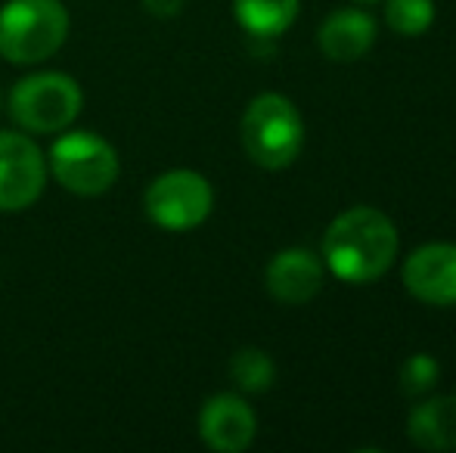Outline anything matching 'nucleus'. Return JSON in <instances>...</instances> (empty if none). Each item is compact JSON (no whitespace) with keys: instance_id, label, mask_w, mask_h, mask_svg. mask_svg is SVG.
Returning a JSON list of instances; mask_svg holds the SVG:
<instances>
[{"instance_id":"1","label":"nucleus","mask_w":456,"mask_h":453,"mask_svg":"<svg viewBox=\"0 0 456 453\" xmlns=\"http://www.w3.org/2000/svg\"><path fill=\"white\" fill-rule=\"evenodd\" d=\"M397 227L385 212L370 206L348 208L323 233V261L351 286L376 283L397 255Z\"/></svg>"},{"instance_id":"2","label":"nucleus","mask_w":456,"mask_h":453,"mask_svg":"<svg viewBox=\"0 0 456 453\" xmlns=\"http://www.w3.org/2000/svg\"><path fill=\"white\" fill-rule=\"evenodd\" d=\"M72 16L62 0H6L0 6V56L12 66H37L62 50Z\"/></svg>"},{"instance_id":"3","label":"nucleus","mask_w":456,"mask_h":453,"mask_svg":"<svg viewBox=\"0 0 456 453\" xmlns=\"http://www.w3.org/2000/svg\"><path fill=\"white\" fill-rule=\"evenodd\" d=\"M85 91L69 72L25 75L6 93V112L19 131L31 137H53L78 121Z\"/></svg>"},{"instance_id":"4","label":"nucleus","mask_w":456,"mask_h":453,"mask_svg":"<svg viewBox=\"0 0 456 453\" xmlns=\"http://www.w3.org/2000/svg\"><path fill=\"white\" fill-rule=\"evenodd\" d=\"M47 168L62 190L94 199L115 187L121 174V158L118 150L100 133L66 127L56 133L53 146H50Z\"/></svg>"},{"instance_id":"5","label":"nucleus","mask_w":456,"mask_h":453,"mask_svg":"<svg viewBox=\"0 0 456 453\" xmlns=\"http://www.w3.org/2000/svg\"><path fill=\"white\" fill-rule=\"evenodd\" d=\"M246 156L258 168L282 171L298 158L305 146V121L289 97L282 93H258L246 106L240 125Z\"/></svg>"},{"instance_id":"6","label":"nucleus","mask_w":456,"mask_h":453,"mask_svg":"<svg viewBox=\"0 0 456 453\" xmlns=\"http://www.w3.org/2000/svg\"><path fill=\"white\" fill-rule=\"evenodd\" d=\"M215 208V190L208 177L192 168H171L159 174L143 193V212L159 230L190 233L202 227Z\"/></svg>"},{"instance_id":"7","label":"nucleus","mask_w":456,"mask_h":453,"mask_svg":"<svg viewBox=\"0 0 456 453\" xmlns=\"http://www.w3.org/2000/svg\"><path fill=\"white\" fill-rule=\"evenodd\" d=\"M47 152L25 131H0V212L31 208L47 187Z\"/></svg>"},{"instance_id":"8","label":"nucleus","mask_w":456,"mask_h":453,"mask_svg":"<svg viewBox=\"0 0 456 453\" xmlns=\"http://www.w3.org/2000/svg\"><path fill=\"white\" fill-rule=\"evenodd\" d=\"M258 419L255 410L233 392L211 394L199 410V438L215 453H242L252 448Z\"/></svg>"},{"instance_id":"9","label":"nucleus","mask_w":456,"mask_h":453,"mask_svg":"<svg viewBox=\"0 0 456 453\" xmlns=\"http://www.w3.org/2000/svg\"><path fill=\"white\" fill-rule=\"evenodd\" d=\"M403 286L413 298L435 308L456 304V246L428 242L403 261Z\"/></svg>"},{"instance_id":"10","label":"nucleus","mask_w":456,"mask_h":453,"mask_svg":"<svg viewBox=\"0 0 456 453\" xmlns=\"http://www.w3.org/2000/svg\"><path fill=\"white\" fill-rule=\"evenodd\" d=\"M265 286L273 302L298 308L323 289V264L307 248H282L267 264Z\"/></svg>"},{"instance_id":"11","label":"nucleus","mask_w":456,"mask_h":453,"mask_svg":"<svg viewBox=\"0 0 456 453\" xmlns=\"http://www.w3.org/2000/svg\"><path fill=\"white\" fill-rule=\"evenodd\" d=\"M376 44V22L363 10H336L320 25V50L332 62H357Z\"/></svg>"},{"instance_id":"12","label":"nucleus","mask_w":456,"mask_h":453,"mask_svg":"<svg viewBox=\"0 0 456 453\" xmlns=\"http://www.w3.org/2000/svg\"><path fill=\"white\" fill-rule=\"evenodd\" d=\"M407 438L428 453L456 450V394H435L416 404L407 417Z\"/></svg>"},{"instance_id":"13","label":"nucleus","mask_w":456,"mask_h":453,"mask_svg":"<svg viewBox=\"0 0 456 453\" xmlns=\"http://www.w3.org/2000/svg\"><path fill=\"white\" fill-rule=\"evenodd\" d=\"M301 0H233V16L252 37H280L298 16Z\"/></svg>"},{"instance_id":"14","label":"nucleus","mask_w":456,"mask_h":453,"mask_svg":"<svg viewBox=\"0 0 456 453\" xmlns=\"http://www.w3.org/2000/svg\"><path fill=\"white\" fill-rule=\"evenodd\" d=\"M230 379L240 392L246 394H261L273 385L276 379V367L271 360V354L261 348H240L230 357Z\"/></svg>"},{"instance_id":"15","label":"nucleus","mask_w":456,"mask_h":453,"mask_svg":"<svg viewBox=\"0 0 456 453\" xmlns=\"http://www.w3.org/2000/svg\"><path fill=\"white\" fill-rule=\"evenodd\" d=\"M385 22L401 37H416L435 22V0H385Z\"/></svg>"},{"instance_id":"16","label":"nucleus","mask_w":456,"mask_h":453,"mask_svg":"<svg viewBox=\"0 0 456 453\" xmlns=\"http://www.w3.org/2000/svg\"><path fill=\"white\" fill-rule=\"evenodd\" d=\"M438 376H441V367L432 354H413V357H407L401 367V392L407 394V398H422V394H428L435 388Z\"/></svg>"},{"instance_id":"17","label":"nucleus","mask_w":456,"mask_h":453,"mask_svg":"<svg viewBox=\"0 0 456 453\" xmlns=\"http://www.w3.org/2000/svg\"><path fill=\"white\" fill-rule=\"evenodd\" d=\"M143 10L156 19H175L183 10V0H140Z\"/></svg>"},{"instance_id":"18","label":"nucleus","mask_w":456,"mask_h":453,"mask_svg":"<svg viewBox=\"0 0 456 453\" xmlns=\"http://www.w3.org/2000/svg\"><path fill=\"white\" fill-rule=\"evenodd\" d=\"M0 112H4V91H0Z\"/></svg>"},{"instance_id":"19","label":"nucleus","mask_w":456,"mask_h":453,"mask_svg":"<svg viewBox=\"0 0 456 453\" xmlns=\"http://www.w3.org/2000/svg\"><path fill=\"white\" fill-rule=\"evenodd\" d=\"M363 4H376V0H363Z\"/></svg>"},{"instance_id":"20","label":"nucleus","mask_w":456,"mask_h":453,"mask_svg":"<svg viewBox=\"0 0 456 453\" xmlns=\"http://www.w3.org/2000/svg\"><path fill=\"white\" fill-rule=\"evenodd\" d=\"M0 286H4V279H0Z\"/></svg>"}]
</instances>
